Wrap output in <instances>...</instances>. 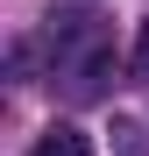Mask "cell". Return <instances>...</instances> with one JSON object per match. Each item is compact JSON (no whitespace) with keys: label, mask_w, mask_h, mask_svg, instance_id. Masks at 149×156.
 Masks as SVG:
<instances>
[{"label":"cell","mask_w":149,"mask_h":156,"mask_svg":"<svg viewBox=\"0 0 149 156\" xmlns=\"http://www.w3.org/2000/svg\"><path fill=\"white\" fill-rule=\"evenodd\" d=\"M36 156H92V142H85V128H71V121H50L43 135H36Z\"/></svg>","instance_id":"6da1fadb"},{"label":"cell","mask_w":149,"mask_h":156,"mask_svg":"<svg viewBox=\"0 0 149 156\" xmlns=\"http://www.w3.org/2000/svg\"><path fill=\"white\" fill-rule=\"evenodd\" d=\"M114 156H149V135L135 121H114Z\"/></svg>","instance_id":"7a4b0ae2"},{"label":"cell","mask_w":149,"mask_h":156,"mask_svg":"<svg viewBox=\"0 0 149 156\" xmlns=\"http://www.w3.org/2000/svg\"><path fill=\"white\" fill-rule=\"evenodd\" d=\"M135 78H149V21H142V36H135Z\"/></svg>","instance_id":"3957f363"}]
</instances>
